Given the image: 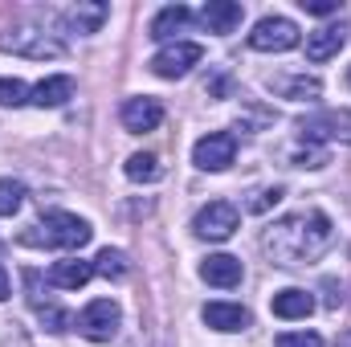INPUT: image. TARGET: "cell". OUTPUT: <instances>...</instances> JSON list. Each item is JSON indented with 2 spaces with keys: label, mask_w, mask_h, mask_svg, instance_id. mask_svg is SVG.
<instances>
[{
  "label": "cell",
  "mask_w": 351,
  "mask_h": 347,
  "mask_svg": "<svg viewBox=\"0 0 351 347\" xmlns=\"http://www.w3.org/2000/svg\"><path fill=\"white\" fill-rule=\"evenodd\" d=\"M200 58H204V49H200L196 41H176V45H164V49L152 58V74L172 82V78H184Z\"/></svg>",
  "instance_id": "52a82bcc"
},
{
  "label": "cell",
  "mask_w": 351,
  "mask_h": 347,
  "mask_svg": "<svg viewBox=\"0 0 351 347\" xmlns=\"http://www.w3.org/2000/svg\"><path fill=\"white\" fill-rule=\"evenodd\" d=\"M70 98H74V78H66V74H53L29 90V102H37V106H66Z\"/></svg>",
  "instance_id": "e0dca14e"
},
{
  "label": "cell",
  "mask_w": 351,
  "mask_h": 347,
  "mask_svg": "<svg viewBox=\"0 0 351 347\" xmlns=\"http://www.w3.org/2000/svg\"><path fill=\"white\" fill-rule=\"evenodd\" d=\"M127 254L123 250H98V258H94V274H102V278H127Z\"/></svg>",
  "instance_id": "44dd1931"
},
{
  "label": "cell",
  "mask_w": 351,
  "mask_h": 347,
  "mask_svg": "<svg viewBox=\"0 0 351 347\" xmlns=\"http://www.w3.org/2000/svg\"><path fill=\"white\" fill-rule=\"evenodd\" d=\"M188 21H192V12H188L184 4H168V8H160V12H156V21H152L147 37H156V41H168V37H176V33H180Z\"/></svg>",
  "instance_id": "ac0fdd59"
},
{
  "label": "cell",
  "mask_w": 351,
  "mask_h": 347,
  "mask_svg": "<svg viewBox=\"0 0 351 347\" xmlns=\"http://www.w3.org/2000/svg\"><path fill=\"white\" fill-rule=\"evenodd\" d=\"M233 160H237V135L233 131H208L192 147V164L200 172H225Z\"/></svg>",
  "instance_id": "277c9868"
},
{
  "label": "cell",
  "mask_w": 351,
  "mask_h": 347,
  "mask_svg": "<svg viewBox=\"0 0 351 347\" xmlns=\"http://www.w3.org/2000/svg\"><path fill=\"white\" fill-rule=\"evenodd\" d=\"M282 94H290V98H319V78H286V82H278Z\"/></svg>",
  "instance_id": "603a6c76"
},
{
  "label": "cell",
  "mask_w": 351,
  "mask_h": 347,
  "mask_svg": "<svg viewBox=\"0 0 351 347\" xmlns=\"http://www.w3.org/2000/svg\"><path fill=\"white\" fill-rule=\"evenodd\" d=\"M119 319H123L119 302H110V298H94V302H86V311L78 315V331L86 335L90 344H110L114 331H119Z\"/></svg>",
  "instance_id": "8992f818"
},
{
  "label": "cell",
  "mask_w": 351,
  "mask_h": 347,
  "mask_svg": "<svg viewBox=\"0 0 351 347\" xmlns=\"http://www.w3.org/2000/svg\"><path fill=\"white\" fill-rule=\"evenodd\" d=\"M265 254L274 265H302L306 258H319L331 246V221L323 213H298L265 229Z\"/></svg>",
  "instance_id": "6da1fadb"
},
{
  "label": "cell",
  "mask_w": 351,
  "mask_h": 347,
  "mask_svg": "<svg viewBox=\"0 0 351 347\" xmlns=\"http://www.w3.org/2000/svg\"><path fill=\"white\" fill-rule=\"evenodd\" d=\"M343 29L339 25H323V29H315V33H306V58L311 62H331L339 49H343Z\"/></svg>",
  "instance_id": "9a60e30c"
},
{
  "label": "cell",
  "mask_w": 351,
  "mask_h": 347,
  "mask_svg": "<svg viewBox=\"0 0 351 347\" xmlns=\"http://www.w3.org/2000/svg\"><path fill=\"white\" fill-rule=\"evenodd\" d=\"M8 298V274H4V265H0V302Z\"/></svg>",
  "instance_id": "f1b7e54d"
},
{
  "label": "cell",
  "mask_w": 351,
  "mask_h": 347,
  "mask_svg": "<svg viewBox=\"0 0 351 347\" xmlns=\"http://www.w3.org/2000/svg\"><path fill=\"white\" fill-rule=\"evenodd\" d=\"M204 323L213 327V331H241V327H250V311L241 307V302H208L204 311Z\"/></svg>",
  "instance_id": "7c38bea8"
},
{
  "label": "cell",
  "mask_w": 351,
  "mask_h": 347,
  "mask_svg": "<svg viewBox=\"0 0 351 347\" xmlns=\"http://www.w3.org/2000/svg\"><path fill=\"white\" fill-rule=\"evenodd\" d=\"M241 261L233 258V254H208V258L200 261V278L208 282V286H221V290H233V286H241Z\"/></svg>",
  "instance_id": "8fae6325"
},
{
  "label": "cell",
  "mask_w": 351,
  "mask_h": 347,
  "mask_svg": "<svg viewBox=\"0 0 351 347\" xmlns=\"http://www.w3.org/2000/svg\"><path fill=\"white\" fill-rule=\"evenodd\" d=\"M90 278H94V261H82V258L53 261V270H49V282L58 290H82Z\"/></svg>",
  "instance_id": "4fadbf2b"
},
{
  "label": "cell",
  "mask_w": 351,
  "mask_h": 347,
  "mask_svg": "<svg viewBox=\"0 0 351 347\" xmlns=\"http://www.w3.org/2000/svg\"><path fill=\"white\" fill-rule=\"evenodd\" d=\"M269 311H274L278 319H306V315L315 311V298H311L306 290L290 286V290H278V294L269 298Z\"/></svg>",
  "instance_id": "2e32d148"
},
{
  "label": "cell",
  "mask_w": 351,
  "mask_h": 347,
  "mask_svg": "<svg viewBox=\"0 0 351 347\" xmlns=\"http://www.w3.org/2000/svg\"><path fill=\"white\" fill-rule=\"evenodd\" d=\"M274 347H323V339L315 335V331H282Z\"/></svg>",
  "instance_id": "484cf974"
},
{
  "label": "cell",
  "mask_w": 351,
  "mask_h": 347,
  "mask_svg": "<svg viewBox=\"0 0 351 347\" xmlns=\"http://www.w3.org/2000/svg\"><path fill=\"white\" fill-rule=\"evenodd\" d=\"M37 233H25L21 241L25 246H58V250H82L90 237H94V229H90L82 217H74V213H45V221L41 225H33Z\"/></svg>",
  "instance_id": "7a4b0ae2"
},
{
  "label": "cell",
  "mask_w": 351,
  "mask_h": 347,
  "mask_svg": "<svg viewBox=\"0 0 351 347\" xmlns=\"http://www.w3.org/2000/svg\"><path fill=\"white\" fill-rule=\"evenodd\" d=\"M294 45H298V25L286 16H262L250 33V49L258 53H286Z\"/></svg>",
  "instance_id": "5b68a950"
},
{
  "label": "cell",
  "mask_w": 351,
  "mask_h": 347,
  "mask_svg": "<svg viewBox=\"0 0 351 347\" xmlns=\"http://www.w3.org/2000/svg\"><path fill=\"white\" fill-rule=\"evenodd\" d=\"M123 172H127V180H135V184H156V180H164V164L156 156H147V152H135L123 164Z\"/></svg>",
  "instance_id": "d6986e66"
},
{
  "label": "cell",
  "mask_w": 351,
  "mask_h": 347,
  "mask_svg": "<svg viewBox=\"0 0 351 347\" xmlns=\"http://www.w3.org/2000/svg\"><path fill=\"white\" fill-rule=\"evenodd\" d=\"M348 82H351V70H348Z\"/></svg>",
  "instance_id": "f546056e"
},
{
  "label": "cell",
  "mask_w": 351,
  "mask_h": 347,
  "mask_svg": "<svg viewBox=\"0 0 351 347\" xmlns=\"http://www.w3.org/2000/svg\"><path fill=\"white\" fill-rule=\"evenodd\" d=\"M237 225H241V213H237V204H229V200H208V204L196 213V221H192L196 237H204V241H229V237L237 233Z\"/></svg>",
  "instance_id": "3957f363"
},
{
  "label": "cell",
  "mask_w": 351,
  "mask_h": 347,
  "mask_svg": "<svg viewBox=\"0 0 351 347\" xmlns=\"http://www.w3.org/2000/svg\"><path fill=\"white\" fill-rule=\"evenodd\" d=\"M311 16H327V12H339V0H298Z\"/></svg>",
  "instance_id": "83f0119b"
},
{
  "label": "cell",
  "mask_w": 351,
  "mask_h": 347,
  "mask_svg": "<svg viewBox=\"0 0 351 347\" xmlns=\"http://www.w3.org/2000/svg\"><path fill=\"white\" fill-rule=\"evenodd\" d=\"M37 315H41V323L53 331V335H62V331H70V311H62V307H37Z\"/></svg>",
  "instance_id": "d4e9b609"
},
{
  "label": "cell",
  "mask_w": 351,
  "mask_h": 347,
  "mask_svg": "<svg viewBox=\"0 0 351 347\" xmlns=\"http://www.w3.org/2000/svg\"><path fill=\"white\" fill-rule=\"evenodd\" d=\"M119 119H123L127 131L143 135V131H156L164 123V106H160V98H147V94L143 98H127L123 110H119Z\"/></svg>",
  "instance_id": "30bf717a"
},
{
  "label": "cell",
  "mask_w": 351,
  "mask_h": 347,
  "mask_svg": "<svg viewBox=\"0 0 351 347\" xmlns=\"http://www.w3.org/2000/svg\"><path fill=\"white\" fill-rule=\"evenodd\" d=\"M25 204V184H16V180H0V217H12L16 208Z\"/></svg>",
  "instance_id": "7402d4cb"
},
{
  "label": "cell",
  "mask_w": 351,
  "mask_h": 347,
  "mask_svg": "<svg viewBox=\"0 0 351 347\" xmlns=\"http://www.w3.org/2000/svg\"><path fill=\"white\" fill-rule=\"evenodd\" d=\"M278 200H282V188H262V192H254L250 213H265V208H274Z\"/></svg>",
  "instance_id": "4316f807"
},
{
  "label": "cell",
  "mask_w": 351,
  "mask_h": 347,
  "mask_svg": "<svg viewBox=\"0 0 351 347\" xmlns=\"http://www.w3.org/2000/svg\"><path fill=\"white\" fill-rule=\"evenodd\" d=\"M0 49H12L21 58H62V41H53L45 33H33V29L0 33Z\"/></svg>",
  "instance_id": "9c48e42d"
},
{
  "label": "cell",
  "mask_w": 351,
  "mask_h": 347,
  "mask_svg": "<svg viewBox=\"0 0 351 347\" xmlns=\"http://www.w3.org/2000/svg\"><path fill=\"white\" fill-rule=\"evenodd\" d=\"M29 102V86L21 78H0V106H21Z\"/></svg>",
  "instance_id": "cb8c5ba5"
},
{
  "label": "cell",
  "mask_w": 351,
  "mask_h": 347,
  "mask_svg": "<svg viewBox=\"0 0 351 347\" xmlns=\"http://www.w3.org/2000/svg\"><path fill=\"white\" fill-rule=\"evenodd\" d=\"M200 21L208 25V33H233L241 25V4L237 0H208L200 8Z\"/></svg>",
  "instance_id": "5bb4252c"
},
{
  "label": "cell",
  "mask_w": 351,
  "mask_h": 347,
  "mask_svg": "<svg viewBox=\"0 0 351 347\" xmlns=\"http://www.w3.org/2000/svg\"><path fill=\"white\" fill-rule=\"evenodd\" d=\"M298 135L302 139H343L351 143V110H323V115H311L298 123Z\"/></svg>",
  "instance_id": "ba28073f"
},
{
  "label": "cell",
  "mask_w": 351,
  "mask_h": 347,
  "mask_svg": "<svg viewBox=\"0 0 351 347\" xmlns=\"http://www.w3.org/2000/svg\"><path fill=\"white\" fill-rule=\"evenodd\" d=\"M106 4H78V8H70L66 12V25L70 29H78V33H98V25L106 21Z\"/></svg>",
  "instance_id": "ffe728a7"
}]
</instances>
